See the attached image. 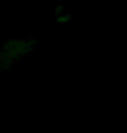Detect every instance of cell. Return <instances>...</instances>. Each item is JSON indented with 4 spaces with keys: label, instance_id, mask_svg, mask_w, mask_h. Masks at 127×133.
I'll return each instance as SVG.
<instances>
[{
    "label": "cell",
    "instance_id": "6da1fadb",
    "mask_svg": "<svg viewBox=\"0 0 127 133\" xmlns=\"http://www.w3.org/2000/svg\"><path fill=\"white\" fill-rule=\"evenodd\" d=\"M34 46L32 40H10L0 48V71L8 69L14 63L22 59Z\"/></svg>",
    "mask_w": 127,
    "mask_h": 133
},
{
    "label": "cell",
    "instance_id": "7a4b0ae2",
    "mask_svg": "<svg viewBox=\"0 0 127 133\" xmlns=\"http://www.w3.org/2000/svg\"><path fill=\"white\" fill-rule=\"evenodd\" d=\"M58 21L61 24L68 23V22L70 21V19H71V17H70L69 15H66V14H64V13H62L60 15H58Z\"/></svg>",
    "mask_w": 127,
    "mask_h": 133
}]
</instances>
